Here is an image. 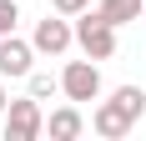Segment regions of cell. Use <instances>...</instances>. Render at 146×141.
I'll return each mask as SVG.
<instances>
[{"label":"cell","mask_w":146,"mask_h":141,"mask_svg":"<svg viewBox=\"0 0 146 141\" xmlns=\"http://www.w3.org/2000/svg\"><path fill=\"white\" fill-rule=\"evenodd\" d=\"M5 106H10V96H5V86H0V116H5Z\"/></svg>","instance_id":"7c38bea8"},{"label":"cell","mask_w":146,"mask_h":141,"mask_svg":"<svg viewBox=\"0 0 146 141\" xmlns=\"http://www.w3.org/2000/svg\"><path fill=\"white\" fill-rule=\"evenodd\" d=\"M30 61H35V45L20 41V35H0V76H30Z\"/></svg>","instance_id":"8992f818"},{"label":"cell","mask_w":146,"mask_h":141,"mask_svg":"<svg viewBox=\"0 0 146 141\" xmlns=\"http://www.w3.org/2000/svg\"><path fill=\"white\" fill-rule=\"evenodd\" d=\"M71 30H76V45H81L91 61H111V56H116V25H111L101 10H91V5H86V10L76 15Z\"/></svg>","instance_id":"6da1fadb"},{"label":"cell","mask_w":146,"mask_h":141,"mask_svg":"<svg viewBox=\"0 0 146 141\" xmlns=\"http://www.w3.org/2000/svg\"><path fill=\"white\" fill-rule=\"evenodd\" d=\"M60 96L66 101H96L101 96V70H96V61H66V70H60Z\"/></svg>","instance_id":"3957f363"},{"label":"cell","mask_w":146,"mask_h":141,"mask_svg":"<svg viewBox=\"0 0 146 141\" xmlns=\"http://www.w3.org/2000/svg\"><path fill=\"white\" fill-rule=\"evenodd\" d=\"M96 10L111 20V25H126V20H136V15H146V0H101Z\"/></svg>","instance_id":"ba28073f"},{"label":"cell","mask_w":146,"mask_h":141,"mask_svg":"<svg viewBox=\"0 0 146 141\" xmlns=\"http://www.w3.org/2000/svg\"><path fill=\"white\" fill-rule=\"evenodd\" d=\"M30 45H35L40 56H66V51L76 45V30H71V20H66V15H56V20L45 15V20H35V35H30Z\"/></svg>","instance_id":"5b68a950"},{"label":"cell","mask_w":146,"mask_h":141,"mask_svg":"<svg viewBox=\"0 0 146 141\" xmlns=\"http://www.w3.org/2000/svg\"><path fill=\"white\" fill-rule=\"evenodd\" d=\"M20 0H0V35H10L15 30V20H20V10H15Z\"/></svg>","instance_id":"30bf717a"},{"label":"cell","mask_w":146,"mask_h":141,"mask_svg":"<svg viewBox=\"0 0 146 141\" xmlns=\"http://www.w3.org/2000/svg\"><path fill=\"white\" fill-rule=\"evenodd\" d=\"M0 121H5V141H35V136L45 131V111H40V101H35V96L10 101Z\"/></svg>","instance_id":"7a4b0ae2"},{"label":"cell","mask_w":146,"mask_h":141,"mask_svg":"<svg viewBox=\"0 0 146 141\" xmlns=\"http://www.w3.org/2000/svg\"><path fill=\"white\" fill-rule=\"evenodd\" d=\"M25 81H30V96H35V101H50L60 91V76H45V70H30Z\"/></svg>","instance_id":"9c48e42d"},{"label":"cell","mask_w":146,"mask_h":141,"mask_svg":"<svg viewBox=\"0 0 146 141\" xmlns=\"http://www.w3.org/2000/svg\"><path fill=\"white\" fill-rule=\"evenodd\" d=\"M50 5H56V15H81L91 0H50Z\"/></svg>","instance_id":"8fae6325"},{"label":"cell","mask_w":146,"mask_h":141,"mask_svg":"<svg viewBox=\"0 0 146 141\" xmlns=\"http://www.w3.org/2000/svg\"><path fill=\"white\" fill-rule=\"evenodd\" d=\"M45 131H50V141H76L81 131H86V116H81V106H56V111L45 116Z\"/></svg>","instance_id":"52a82bcc"},{"label":"cell","mask_w":146,"mask_h":141,"mask_svg":"<svg viewBox=\"0 0 146 141\" xmlns=\"http://www.w3.org/2000/svg\"><path fill=\"white\" fill-rule=\"evenodd\" d=\"M136 121H141V116L131 111V106H126V101H101V106H96V111H91V131H96V136H106V141H121V136H131V126Z\"/></svg>","instance_id":"277c9868"}]
</instances>
